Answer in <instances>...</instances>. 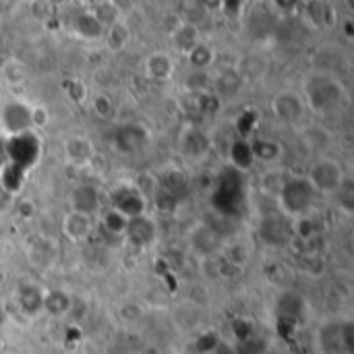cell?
<instances>
[{
    "mask_svg": "<svg viewBox=\"0 0 354 354\" xmlns=\"http://www.w3.org/2000/svg\"><path fill=\"white\" fill-rule=\"evenodd\" d=\"M315 197L317 193L313 191V187L309 185L305 176H288L284 185L280 187L278 205L284 212V216L295 220V218L309 214V209L315 203Z\"/></svg>",
    "mask_w": 354,
    "mask_h": 354,
    "instance_id": "cell-1",
    "label": "cell"
},
{
    "mask_svg": "<svg viewBox=\"0 0 354 354\" xmlns=\"http://www.w3.org/2000/svg\"><path fill=\"white\" fill-rule=\"evenodd\" d=\"M39 156H41V143L33 131H25V133L6 137V141H4V162L12 164L25 172L39 162Z\"/></svg>",
    "mask_w": 354,
    "mask_h": 354,
    "instance_id": "cell-2",
    "label": "cell"
},
{
    "mask_svg": "<svg viewBox=\"0 0 354 354\" xmlns=\"http://www.w3.org/2000/svg\"><path fill=\"white\" fill-rule=\"evenodd\" d=\"M309 185L313 187L315 193L322 195H336L338 189L342 187V183L346 180L342 166L332 160V158H319L311 170H309Z\"/></svg>",
    "mask_w": 354,
    "mask_h": 354,
    "instance_id": "cell-3",
    "label": "cell"
},
{
    "mask_svg": "<svg viewBox=\"0 0 354 354\" xmlns=\"http://www.w3.org/2000/svg\"><path fill=\"white\" fill-rule=\"evenodd\" d=\"M342 93H344V91H342V87H340L338 81H334V79H330V77H319V79H315V81L309 85L305 106L309 104L313 110L324 112V110L334 108V106L340 102Z\"/></svg>",
    "mask_w": 354,
    "mask_h": 354,
    "instance_id": "cell-4",
    "label": "cell"
},
{
    "mask_svg": "<svg viewBox=\"0 0 354 354\" xmlns=\"http://www.w3.org/2000/svg\"><path fill=\"white\" fill-rule=\"evenodd\" d=\"M110 201H112L110 207L118 209L127 220L145 216L147 199H145L133 185H118L116 189H112Z\"/></svg>",
    "mask_w": 354,
    "mask_h": 354,
    "instance_id": "cell-5",
    "label": "cell"
},
{
    "mask_svg": "<svg viewBox=\"0 0 354 354\" xmlns=\"http://www.w3.org/2000/svg\"><path fill=\"white\" fill-rule=\"evenodd\" d=\"M29 106L21 104V102H8L2 110H0V127L6 133V137L31 131V114H29Z\"/></svg>",
    "mask_w": 354,
    "mask_h": 354,
    "instance_id": "cell-6",
    "label": "cell"
},
{
    "mask_svg": "<svg viewBox=\"0 0 354 354\" xmlns=\"http://www.w3.org/2000/svg\"><path fill=\"white\" fill-rule=\"evenodd\" d=\"M305 110V100L295 91H282L272 100V112L282 122H295Z\"/></svg>",
    "mask_w": 354,
    "mask_h": 354,
    "instance_id": "cell-7",
    "label": "cell"
},
{
    "mask_svg": "<svg viewBox=\"0 0 354 354\" xmlns=\"http://www.w3.org/2000/svg\"><path fill=\"white\" fill-rule=\"evenodd\" d=\"M64 158H66L68 164H73L77 168H85L95 160L93 143L87 137H81V135L68 137L64 141Z\"/></svg>",
    "mask_w": 354,
    "mask_h": 354,
    "instance_id": "cell-8",
    "label": "cell"
},
{
    "mask_svg": "<svg viewBox=\"0 0 354 354\" xmlns=\"http://www.w3.org/2000/svg\"><path fill=\"white\" fill-rule=\"evenodd\" d=\"M71 29L77 37L85 39V41H97L104 39V27L100 25V21L93 17L91 10H79L71 17Z\"/></svg>",
    "mask_w": 354,
    "mask_h": 354,
    "instance_id": "cell-9",
    "label": "cell"
},
{
    "mask_svg": "<svg viewBox=\"0 0 354 354\" xmlns=\"http://www.w3.org/2000/svg\"><path fill=\"white\" fill-rule=\"evenodd\" d=\"M147 141H149V133L139 124H127L114 137V145L122 153H135V151L143 149L147 145Z\"/></svg>",
    "mask_w": 354,
    "mask_h": 354,
    "instance_id": "cell-10",
    "label": "cell"
},
{
    "mask_svg": "<svg viewBox=\"0 0 354 354\" xmlns=\"http://www.w3.org/2000/svg\"><path fill=\"white\" fill-rule=\"evenodd\" d=\"M62 232L73 243H85L93 232V218L77 212H68L62 220Z\"/></svg>",
    "mask_w": 354,
    "mask_h": 354,
    "instance_id": "cell-11",
    "label": "cell"
},
{
    "mask_svg": "<svg viewBox=\"0 0 354 354\" xmlns=\"http://www.w3.org/2000/svg\"><path fill=\"white\" fill-rule=\"evenodd\" d=\"M124 239L133 243L135 247H149L156 241V224L147 216H139L129 220Z\"/></svg>",
    "mask_w": 354,
    "mask_h": 354,
    "instance_id": "cell-12",
    "label": "cell"
},
{
    "mask_svg": "<svg viewBox=\"0 0 354 354\" xmlns=\"http://www.w3.org/2000/svg\"><path fill=\"white\" fill-rule=\"evenodd\" d=\"M100 207H102V199H100V193H97L95 187L83 185V187L73 191V195H71V212L91 216Z\"/></svg>",
    "mask_w": 354,
    "mask_h": 354,
    "instance_id": "cell-13",
    "label": "cell"
},
{
    "mask_svg": "<svg viewBox=\"0 0 354 354\" xmlns=\"http://www.w3.org/2000/svg\"><path fill=\"white\" fill-rule=\"evenodd\" d=\"M27 255L31 257V263H35L39 268H48V266H52L56 261L58 249H56V245L50 239L35 236V239H29Z\"/></svg>",
    "mask_w": 354,
    "mask_h": 354,
    "instance_id": "cell-14",
    "label": "cell"
},
{
    "mask_svg": "<svg viewBox=\"0 0 354 354\" xmlns=\"http://www.w3.org/2000/svg\"><path fill=\"white\" fill-rule=\"evenodd\" d=\"M228 160L234 172H249L255 166V156L249 139H236L228 147Z\"/></svg>",
    "mask_w": 354,
    "mask_h": 354,
    "instance_id": "cell-15",
    "label": "cell"
},
{
    "mask_svg": "<svg viewBox=\"0 0 354 354\" xmlns=\"http://www.w3.org/2000/svg\"><path fill=\"white\" fill-rule=\"evenodd\" d=\"M17 305L27 315H37L44 311V292L35 284H23L17 290Z\"/></svg>",
    "mask_w": 354,
    "mask_h": 354,
    "instance_id": "cell-16",
    "label": "cell"
},
{
    "mask_svg": "<svg viewBox=\"0 0 354 354\" xmlns=\"http://www.w3.org/2000/svg\"><path fill=\"white\" fill-rule=\"evenodd\" d=\"M145 73L151 81H168L174 75V62L168 54L156 52L145 62Z\"/></svg>",
    "mask_w": 354,
    "mask_h": 354,
    "instance_id": "cell-17",
    "label": "cell"
},
{
    "mask_svg": "<svg viewBox=\"0 0 354 354\" xmlns=\"http://www.w3.org/2000/svg\"><path fill=\"white\" fill-rule=\"evenodd\" d=\"M104 41H106L108 50H112V52H122V50L129 46V41H131V29H129V25H127L122 19L116 21V23H112V25L106 27V31H104Z\"/></svg>",
    "mask_w": 354,
    "mask_h": 354,
    "instance_id": "cell-18",
    "label": "cell"
},
{
    "mask_svg": "<svg viewBox=\"0 0 354 354\" xmlns=\"http://www.w3.org/2000/svg\"><path fill=\"white\" fill-rule=\"evenodd\" d=\"M209 149V139L203 131L199 129H189L185 139H183V151L185 156L193 158V160H199L201 156H205Z\"/></svg>",
    "mask_w": 354,
    "mask_h": 354,
    "instance_id": "cell-19",
    "label": "cell"
},
{
    "mask_svg": "<svg viewBox=\"0 0 354 354\" xmlns=\"http://www.w3.org/2000/svg\"><path fill=\"white\" fill-rule=\"evenodd\" d=\"M25 174H27L25 170L4 162V166L0 168V189L6 195H17L25 185Z\"/></svg>",
    "mask_w": 354,
    "mask_h": 354,
    "instance_id": "cell-20",
    "label": "cell"
},
{
    "mask_svg": "<svg viewBox=\"0 0 354 354\" xmlns=\"http://www.w3.org/2000/svg\"><path fill=\"white\" fill-rule=\"evenodd\" d=\"M251 149H253L255 162L272 164L282 158V145L274 139H253Z\"/></svg>",
    "mask_w": 354,
    "mask_h": 354,
    "instance_id": "cell-21",
    "label": "cell"
},
{
    "mask_svg": "<svg viewBox=\"0 0 354 354\" xmlns=\"http://www.w3.org/2000/svg\"><path fill=\"white\" fill-rule=\"evenodd\" d=\"M174 46L180 50V52H187L191 50L197 41H201V33H199V27L195 25H189V23H180L178 27H172V33H170Z\"/></svg>",
    "mask_w": 354,
    "mask_h": 354,
    "instance_id": "cell-22",
    "label": "cell"
},
{
    "mask_svg": "<svg viewBox=\"0 0 354 354\" xmlns=\"http://www.w3.org/2000/svg\"><path fill=\"white\" fill-rule=\"evenodd\" d=\"M185 56H187L189 64H191L195 71H205V68L214 62L216 52H214V48H212L209 44H205V41H197L191 50H187V52H185Z\"/></svg>",
    "mask_w": 354,
    "mask_h": 354,
    "instance_id": "cell-23",
    "label": "cell"
},
{
    "mask_svg": "<svg viewBox=\"0 0 354 354\" xmlns=\"http://www.w3.org/2000/svg\"><path fill=\"white\" fill-rule=\"evenodd\" d=\"M71 305H73V301H71V297L64 290L44 292V311H48L54 317L66 315L71 311Z\"/></svg>",
    "mask_w": 354,
    "mask_h": 354,
    "instance_id": "cell-24",
    "label": "cell"
},
{
    "mask_svg": "<svg viewBox=\"0 0 354 354\" xmlns=\"http://www.w3.org/2000/svg\"><path fill=\"white\" fill-rule=\"evenodd\" d=\"M288 232H290V228H286V224L276 218H268L261 224V239L268 245H282L288 239Z\"/></svg>",
    "mask_w": 354,
    "mask_h": 354,
    "instance_id": "cell-25",
    "label": "cell"
},
{
    "mask_svg": "<svg viewBox=\"0 0 354 354\" xmlns=\"http://www.w3.org/2000/svg\"><path fill=\"white\" fill-rule=\"evenodd\" d=\"M100 224H102V228H104L108 234H112V236H124V230H127L129 220H127L118 209L108 207V209H104V212H102V220H100Z\"/></svg>",
    "mask_w": 354,
    "mask_h": 354,
    "instance_id": "cell-26",
    "label": "cell"
},
{
    "mask_svg": "<svg viewBox=\"0 0 354 354\" xmlns=\"http://www.w3.org/2000/svg\"><path fill=\"white\" fill-rule=\"evenodd\" d=\"M2 81L10 87H19L27 81V66L21 60H6L2 66Z\"/></svg>",
    "mask_w": 354,
    "mask_h": 354,
    "instance_id": "cell-27",
    "label": "cell"
},
{
    "mask_svg": "<svg viewBox=\"0 0 354 354\" xmlns=\"http://www.w3.org/2000/svg\"><path fill=\"white\" fill-rule=\"evenodd\" d=\"M91 12H93V17L100 21V25H102L104 29L110 27L112 23H116V21L122 19V15H120V10H118V4H114V2H97V4L91 8Z\"/></svg>",
    "mask_w": 354,
    "mask_h": 354,
    "instance_id": "cell-28",
    "label": "cell"
},
{
    "mask_svg": "<svg viewBox=\"0 0 354 354\" xmlns=\"http://www.w3.org/2000/svg\"><path fill=\"white\" fill-rule=\"evenodd\" d=\"M292 232L301 243H311L317 236V226L309 216H301L292 220Z\"/></svg>",
    "mask_w": 354,
    "mask_h": 354,
    "instance_id": "cell-29",
    "label": "cell"
},
{
    "mask_svg": "<svg viewBox=\"0 0 354 354\" xmlns=\"http://www.w3.org/2000/svg\"><path fill=\"white\" fill-rule=\"evenodd\" d=\"M91 110H93V114L97 118L106 120V118H110L114 114V102H112V97L108 93H102V91L93 93L91 95Z\"/></svg>",
    "mask_w": 354,
    "mask_h": 354,
    "instance_id": "cell-30",
    "label": "cell"
},
{
    "mask_svg": "<svg viewBox=\"0 0 354 354\" xmlns=\"http://www.w3.org/2000/svg\"><path fill=\"white\" fill-rule=\"evenodd\" d=\"M307 8H309V10H307V17H309V21H311L313 27H328V25L332 23V21L328 19V17L332 15V10H330L328 4L315 2V4H309Z\"/></svg>",
    "mask_w": 354,
    "mask_h": 354,
    "instance_id": "cell-31",
    "label": "cell"
},
{
    "mask_svg": "<svg viewBox=\"0 0 354 354\" xmlns=\"http://www.w3.org/2000/svg\"><path fill=\"white\" fill-rule=\"evenodd\" d=\"M218 93L220 95H232L236 89H239V85H241V77H239V73H232V71H228V73H224L220 79H218Z\"/></svg>",
    "mask_w": 354,
    "mask_h": 354,
    "instance_id": "cell-32",
    "label": "cell"
},
{
    "mask_svg": "<svg viewBox=\"0 0 354 354\" xmlns=\"http://www.w3.org/2000/svg\"><path fill=\"white\" fill-rule=\"evenodd\" d=\"M195 348L199 354H214L220 351V338L214 332H205L197 338Z\"/></svg>",
    "mask_w": 354,
    "mask_h": 354,
    "instance_id": "cell-33",
    "label": "cell"
},
{
    "mask_svg": "<svg viewBox=\"0 0 354 354\" xmlns=\"http://www.w3.org/2000/svg\"><path fill=\"white\" fill-rule=\"evenodd\" d=\"M162 185H164V191L172 193V195H178L180 189H185L187 185V178L180 170H170L164 178H162Z\"/></svg>",
    "mask_w": 354,
    "mask_h": 354,
    "instance_id": "cell-34",
    "label": "cell"
},
{
    "mask_svg": "<svg viewBox=\"0 0 354 354\" xmlns=\"http://www.w3.org/2000/svg\"><path fill=\"white\" fill-rule=\"evenodd\" d=\"M156 207L162 214H172L178 207V197L168 191H160V193H156Z\"/></svg>",
    "mask_w": 354,
    "mask_h": 354,
    "instance_id": "cell-35",
    "label": "cell"
},
{
    "mask_svg": "<svg viewBox=\"0 0 354 354\" xmlns=\"http://www.w3.org/2000/svg\"><path fill=\"white\" fill-rule=\"evenodd\" d=\"M29 114H31V129H44L50 122V112L44 106H33Z\"/></svg>",
    "mask_w": 354,
    "mask_h": 354,
    "instance_id": "cell-36",
    "label": "cell"
},
{
    "mask_svg": "<svg viewBox=\"0 0 354 354\" xmlns=\"http://www.w3.org/2000/svg\"><path fill=\"white\" fill-rule=\"evenodd\" d=\"M205 85H207V75L203 71H195L189 79H187V87L193 93H205Z\"/></svg>",
    "mask_w": 354,
    "mask_h": 354,
    "instance_id": "cell-37",
    "label": "cell"
},
{
    "mask_svg": "<svg viewBox=\"0 0 354 354\" xmlns=\"http://www.w3.org/2000/svg\"><path fill=\"white\" fill-rule=\"evenodd\" d=\"M141 305H135V303H129V305H122L118 309V317L124 322V324H135L139 317H141Z\"/></svg>",
    "mask_w": 354,
    "mask_h": 354,
    "instance_id": "cell-38",
    "label": "cell"
},
{
    "mask_svg": "<svg viewBox=\"0 0 354 354\" xmlns=\"http://www.w3.org/2000/svg\"><path fill=\"white\" fill-rule=\"evenodd\" d=\"M68 97L73 102H85L89 97V93L81 81H73V83H68Z\"/></svg>",
    "mask_w": 354,
    "mask_h": 354,
    "instance_id": "cell-39",
    "label": "cell"
},
{
    "mask_svg": "<svg viewBox=\"0 0 354 354\" xmlns=\"http://www.w3.org/2000/svg\"><path fill=\"white\" fill-rule=\"evenodd\" d=\"M222 12L230 19H239L243 15V8H245V2H222L220 4Z\"/></svg>",
    "mask_w": 354,
    "mask_h": 354,
    "instance_id": "cell-40",
    "label": "cell"
},
{
    "mask_svg": "<svg viewBox=\"0 0 354 354\" xmlns=\"http://www.w3.org/2000/svg\"><path fill=\"white\" fill-rule=\"evenodd\" d=\"M19 216H23V218L35 216V203H33L31 199H23V201L19 203Z\"/></svg>",
    "mask_w": 354,
    "mask_h": 354,
    "instance_id": "cell-41",
    "label": "cell"
},
{
    "mask_svg": "<svg viewBox=\"0 0 354 354\" xmlns=\"http://www.w3.org/2000/svg\"><path fill=\"white\" fill-rule=\"evenodd\" d=\"M8 203H10V195H6V193L0 189V212H4V209L8 207Z\"/></svg>",
    "mask_w": 354,
    "mask_h": 354,
    "instance_id": "cell-42",
    "label": "cell"
},
{
    "mask_svg": "<svg viewBox=\"0 0 354 354\" xmlns=\"http://www.w3.org/2000/svg\"><path fill=\"white\" fill-rule=\"evenodd\" d=\"M4 166V145H0V168Z\"/></svg>",
    "mask_w": 354,
    "mask_h": 354,
    "instance_id": "cell-43",
    "label": "cell"
}]
</instances>
